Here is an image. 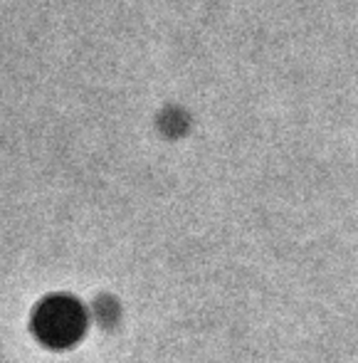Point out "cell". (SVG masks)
Listing matches in <instances>:
<instances>
[{
    "label": "cell",
    "instance_id": "obj_1",
    "mask_svg": "<svg viewBox=\"0 0 358 363\" xmlns=\"http://www.w3.org/2000/svg\"><path fill=\"white\" fill-rule=\"evenodd\" d=\"M40 334L55 344L72 341L82 329V311L72 301H50L40 314Z\"/></svg>",
    "mask_w": 358,
    "mask_h": 363
}]
</instances>
